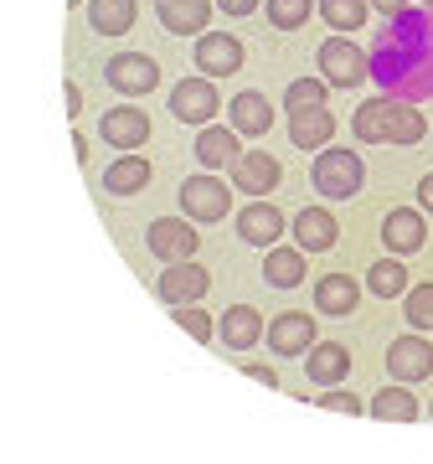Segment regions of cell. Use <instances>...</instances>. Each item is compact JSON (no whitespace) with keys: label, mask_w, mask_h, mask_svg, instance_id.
I'll return each instance as SVG.
<instances>
[{"label":"cell","mask_w":433,"mask_h":464,"mask_svg":"<svg viewBox=\"0 0 433 464\" xmlns=\"http://www.w3.org/2000/svg\"><path fill=\"white\" fill-rule=\"evenodd\" d=\"M423 130H428V124H423V114H418L413 103H402V99H398V119H392V145H418V140H423Z\"/></svg>","instance_id":"32"},{"label":"cell","mask_w":433,"mask_h":464,"mask_svg":"<svg viewBox=\"0 0 433 464\" xmlns=\"http://www.w3.org/2000/svg\"><path fill=\"white\" fill-rule=\"evenodd\" d=\"M304 21H310V0H268V26L300 32Z\"/></svg>","instance_id":"30"},{"label":"cell","mask_w":433,"mask_h":464,"mask_svg":"<svg viewBox=\"0 0 433 464\" xmlns=\"http://www.w3.org/2000/svg\"><path fill=\"white\" fill-rule=\"evenodd\" d=\"M371 5H377V11H387V16H402V11H408V0H371Z\"/></svg>","instance_id":"40"},{"label":"cell","mask_w":433,"mask_h":464,"mask_svg":"<svg viewBox=\"0 0 433 464\" xmlns=\"http://www.w3.org/2000/svg\"><path fill=\"white\" fill-rule=\"evenodd\" d=\"M423 237H428V227H423V212H413V207H398V212H387L382 243H387L392 253H418V248H423Z\"/></svg>","instance_id":"22"},{"label":"cell","mask_w":433,"mask_h":464,"mask_svg":"<svg viewBox=\"0 0 433 464\" xmlns=\"http://www.w3.org/2000/svg\"><path fill=\"white\" fill-rule=\"evenodd\" d=\"M423 5H428V11H433V0H423Z\"/></svg>","instance_id":"42"},{"label":"cell","mask_w":433,"mask_h":464,"mask_svg":"<svg viewBox=\"0 0 433 464\" xmlns=\"http://www.w3.org/2000/svg\"><path fill=\"white\" fill-rule=\"evenodd\" d=\"M320 408H331V413H361V398H351V392H341V387H331L325 398H315Z\"/></svg>","instance_id":"35"},{"label":"cell","mask_w":433,"mask_h":464,"mask_svg":"<svg viewBox=\"0 0 433 464\" xmlns=\"http://www.w3.org/2000/svg\"><path fill=\"white\" fill-rule=\"evenodd\" d=\"M356 299H361V284L351 279V274H325V279H315V310L320 315H351Z\"/></svg>","instance_id":"23"},{"label":"cell","mask_w":433,"mask_h":464,"mask_svg":"<svg viewBox=\"0 0 433 464\" xmlns=\"http://www.w3.org/2000/svg\"><path fill=\"white\" fill-rule=\"evenodd\" d=\"M315 63H320V72H325V83L331 88H351V83H361V78L371 72L367 52L351 47V36H325Z\"/></svg>","instance_id":"2"},{"label":"cell","mask_w":433,"mask_h":464,"mask_svg":"<svg viewBox=\"0 0 433 464\" xmlns=\"http://www.w3.org/2000/svg\"><path fill=\"white\" fill-rule=\"evenodd\" d=\"M258 5H264V0H216V11H222V16H253Z\"/></svg>","instance_id":"36"},{"label":"cell","mask_w":433,"mask_h":464,"mask_svg":"<svg viewBox=\"0 0 433 464\" xmlns=\"http://www.w3.org/2000/svg\"><path fill=\"white\" fill-rule=\"evenodd\" d=\"M310 346H315V320L304 310H289V315L268 320V351L274 356H310Z\"/></svg>","instance_id":"10"},{"label":"cell","mask_w":433,"mask_h":464,"mask_svg":"<svg viewBox=\"0 0 433 464\" xmlns=\"http://www.w3.org/2000/svg\"><path fill=\"white\" fill-rule=\"evenodd\" d=\"M237 130L233 124H201V134H197V160L207 170H233L237 166Z\"/></svg>","instance_id":"16"},{"label":"cell","mask_w":433,"mask_h":464,"mask_svg":"<svg viewBox=\"0 0 433 464\" xmlns=\"http://www.w3.org/2000/svg\"><path fill=\"white\" fill-rule=\"evenodd\" d=\"M264 284H274V289H300L304 284V248L294 243V248H268L264 258Z\"/></svg>","instance_id":"24"},{"label":"cell","mask_w":433,"mask_h":464,"mask_svg":"<svg viewBox=\"0 0 433 464\" xmlns=\"http://www.w3.org/2000/svg\"><path fill=\"white\" fill-rule=\"evenodd\" d=\"M264 335H268L264 331V315H258L253 304H233L227 315L216 320V341H222L227 351H248V346H258Z\"/></svg>","instance_id":"15"},{"label":"cell","mask_w":433,"mask_h":464,"mask_svg":"<svg viewBox=\"0 0 433 464\" xmlns=\"http://www.w3.org/2000/svg\"><path fill=\"white\" fill-rule=\"evenodd\" d=\"M212 5L216 0H155V16L170 36H186V32H207Z\"/></svg>","instance_id":"19"},{"label":"cell","mask_w":433,"mask_h":464,"mask_svg":"<svg viewBox=\"0 0 433 464\" xmlns=\"http://www.w3.org/2000/svg\"><path fill=\"white\" fill-rule=\"evenodd\" d=\"M237 237L253 243V248H274L284 237V212L274 201H248V207L237 212Z\"/></svg>","instance_id":"14"},{"label":"cell","mask_w":433,"mask_h":464,"mask_svg":"<svg viewBox=\"0 0 433 464\" xmlns=\"http://www.w3.org/2000/svg\"><path fill=\"white\" fill-rule=\"evenodd\" d=\"M197 227H191V217H160L150 222V253L155 258H166V264H186L191 253H197Z\"/></svg>","instance_id":"8"},{"label":"cell","mask_w":433,"mask_h":464,"mask_svg":"<svg viewBox=\"0 0 433 464\" xmlns=\"http://www.w3.org/2000/svg\"><path fill=\"white\" fill-rule=\"evenodd\" d=\"M145 186H150V160L134 155V150H124L114 166L103 170V191H109V197H134V191H145Z\"/></svg>","instance_id":"21"},{"label":"cell","mask_w":433,"mask_h":464,"mask_svg":"<svg viewBox=\"0 0 433 464\" xmlns=\"http://www.w3.org/2000/svg\"><path fill=\"white\" fill-rule=\"evenodd\" d=\"M315 11L325 16L331 32H361V21H367V0H320Z\"/></svg>","instance_id":"28"},{"label":"cell","mask_w":433,"mask_h":464,"mask_svg":"<svg viewBox=\"0 0 433 464\" xmlns=\"http://www.w3.org/2000/svg\"><path fill=\"white\" fill-rule=\"evenodd\" d=\"M243 67V42L233 32H201L197 36V72L207 78H227Z\"/></svg>","instance_id":"9"},{"label":"cell","mask_w":433,"mask_h":464,"mask_svg":"<svg viewBox=\"0 0 433 464\" xmlns=\"http://www.w3.org/2000/svg\"><path fill=\"white\" fill-rule=\"evenodd\" d=\"M227 124H233L237 134H268V124H274V109H268V99L258 93V88H243L233 103H227Z\"/></svg>","instance_id":"20"},{"label":"cell","mask_w":433,"mask_h":464,"mask_svg":"<svg viewBox=\"0 0 433 464\" xmlns=\"http://www.w3.org/2000/svg\"><path fill=\"white\" fill-rule=\"evenodd\" d=\"M304 372H310V382H320V387H335V382L351 372V351L335 346V341H315V346H310Z\"/></svg>","instance_id":"25"},{"label":"cell","mask_w":433,"mask_h":464,"mask_svg":"<svg viewBox=\"0 0 433 464\" xmlns=\"http://www.w3.org/2000/svg\"><path fill=\"white\" fill-rule=\"evenodd\" d=\"M325 78H300V83H289V93H284V103L289 109H304V103H325Z\"/></svg>","instance_id":"34"},{"label":"cell","mask_w":433,"mask_h":464,"mask_svg":"<svg viewBox=\"0 0 433 464\" xmlns=\"http://www.w3.org/2000/svg\"><path fill=\"white\" fill-rule=\"evenodd\" d=\"M392 119H398V99L387 93V99H367V103H361L356 119H351V130H356L361 145H387V140H392Z\"/></svg>","instance_id":"18"},{"label":"cell","mask_w":433,"mask_h":464,"mask_svg":"<svg viewBox=\"0 0 433 464\" xmlns=\"http://www.w3.org/2000/svg\"><path fill=\"white\" fill-rule=\"evenodd\" d=\"M402 315H408V325H413V331H433V284H418V289H408Z\"/></svg>","instance_id":"31"},{"label":"cell","mask_w":433,"mask_h":464,"mask_svg":"<svg viewBox=\"0 0 433 464\" xmlns=\"http://www.w3.org/2000/svg\"><path fill=\"white\" fill-rule=\"evenodd\" d=\"M335 237H341V222H335L331 207H304V212L294 217V243H300L304 253L335 248Z\"/></svg>","instance_id":"17"},{"label":"cell","mask_w":433,"mask_h":464,"mask_svg":"<svg viewBox=\"0 0 433 464\" xmlns=\"http://www.w3.org/2000/svg\"><path fill=\"white\" fill-rule=\"evenodd\" d=\"M243 372H248L253 382H264V387H279V372H274V366H264V362H243Z\"/></svg>","instance_id":"37"},{"label":"cell","mask_w":433,"mask_h":464,"mask_svg":"<svg viewBox=\"0 0 433 464\" xmlns=\"http://www.w3.org/2000/svg\"><path fill=\"white\" fill-rule=\"evenodd\" d=\"M99 134H103V145H114V150H145V140H150V114L134 109V103L103 109Z\"/></svg>","instance_id":"6"},{"label":"cell","mask_w":433,"mask_h":464,"mask_svg":"<svg viewBox=\"0 0 433 464\" xmlns=\"http://www.w3.org/2000/svg\"><path fill=\"white\" fill-rule=\"evenodd\" d=\"M140 16V5L134 0H88V26L99 36H124Z\"/></svg>","instance_id":"26"},{"label":"cell","mask_w":433,"mask_h":464,"mask_svg":"<svg viewBox=\"0 0 433 464\" xmlns=\"http://www.w3.org/2000/svg\"><path fill=\"white\" fill-rule=\"evenodd\" d=\"M176 325H181L186 335H197V341H212V335H216L212 315H207V310H197V304H176Z\"/></svg>","instance_id":"33"},{"label":"cell","mask_w":433,"mask_h":464,"mask_svg":"<svg viewBox=\"0 0 433 464\" xmlns=\"http://www.w3.org/2000/svg\"><path fill=\"white\" fill-rule=\"evenodd\" d=\"M216 109H222V99H216V78H207V72L170 88V114L181 119V124H212Z\"/></svg>","instance_id":"4"},{"label":"cell","mask_w":433,"mask_h":464,"mask_svg":"<svg viewBox=\"0 0 433 464\" xmlns=\"http://www.w3.org/2000/svg\"><path fill=\"white\" fill-rule=\"evenodd\" d=\"M72 5H88V0H72Z\"/></svg>","instance_id":"41"},{"label":"cell","mask_w":433,"mask_h":464,"mask_svg":"<svg viewBox=\"0 0 433 464\" xmlns=\"http://www.w3.org/2000/svg\"><path fill=\"white\" fill-rule=\"evenodd\" d=\"M315 191L325 201H351L356 191H361V181H367V166H361V155H351V150H335L325 145L315 155Z\"/></svg>","instance_id":"1"},{"label":"cell","mask_w":433,"mask_h":464,"mask_svg":"<svg viewBox=\"0 0 433 464\" xmlns=\"http://www.w3.org/2000/svg\"><path fill=\"white\" fill-rule=\"evenodd\" d=\"M176 197H181V212L191 217V222H222L227 207H233L227 186L216 181V176H186Z\"/></svg>","instance_id":"3"},{"label":"cell","mask_w":433,"mask_h":464,"mask_svg":"<svg viewBox=\"0 0 433 464\" xmlns=\"http://www.w3.org/2000/svg\"><path fill=\"white\" fill-rule=\"evenodd\" d=\"M367 289L377 299H392V295H402V289H408V274H402L398 258H382V264L367 268Z\"/></svg>","instance_id":"29"},{"label":"cell","mask_w":433,"mask_h":464,"mask_svg":"<svg viewBox=\"0 0 433 464\" xmlns=\"http://www.w3.org/2000/svg\"><path fill=\"white\" fill-rule=\"evenodd\" d=\"M103 78H109V88H119L124 99H140V93H150V88L160 83V67H155L145 52H119V57H109Z\"/></svg>","instance_id":"5"},{"label":"cell","mask_w":433,"mask_h":464,"mask_svg":"<svg viewBox=\"0 0 433 464\" xmlns=\"http://www.w3.org/2000/svg\"><path fill=\"white\" fill-rule=\"evenodd\" d=\"M387 372L398 382H418L433 372V341H423V335H398L392 346H387Z\"/></svg>","instance_id":"12"},{"label":"cell","mask_w":433,"mask_h":464,"mask_svg":"<svg viewBox=\"0 0 433 464\" xmlns=\"http://www.w3.org/2000/svg\"><path fill=\"white\" fill-rule=\"evenodd\" d=\"M284 166L268 155V150H243L237 155V166H233V186L243 191V197H268L274 186H279Z\"/></svg>","instance_id":"11"},{"label":"cell","mask_w":433,"mask_h":464,"mask_svg":"<svg viewBox=\"0 0 433 464\" xmlns=\"http://www.w3.org/2000/svg\"><path fill=\"white\" fill-rule=\"evenodd\" d=\"M63 93H67V114H78V109H83V88H78V83H67Z\"/></svg>","instance_id":"38"},{"label":"cell","mask_w":433,"mask_h":464,"mask_svg":"<svg viewBox=\"0 0 433 464\" xmlns=\"http://www.w3.org/2000/svg\"><path fill=\"white\" fill-rule=\"evenodd\" d=\"M207 289H212V274L201 264H191V258H186V264H170L166 274L155 279V295L166 299L170 310H176V304H197Z\"/></svg>","instance_id":"7"},{"label":"cell","mask_w":433,"mask_h":464,"mask_svg":"<svg viewBox=\"0 0 433 464\" xmlns=\"http://www.w3.org/2000/svg\"><path fill=\"white\" fill-rule=\"evenodd\" d=\"M418 201H423V212H433V176H423V181H418Z\"/></svg>","instance_id":"39"},{"label":"cell","mask_w":433,"mask_h":464,"mask_svg":"<svg viewBox=\"0 0 433 464\" xmlns=\"http://www.w3.org/2000/svg\"><path fill=\"white\" fill-rule=\"evenodd\" d=\"M289 140L300 150H325L335 140V114L325 103H304V109H289Z\"/></svg>","instance_id":"13"},{"label":"cell","mask_w":433,"mask_h":464,"mask_svg":"<svg viewBox=\"0 0 433 464\" xmlns=\"http://www.w3.org/2000/svg\"><path fill=\"white\" fill-rule=\"evenodd\" d=\"M367 413L382 418V423H413V418H423V408H418V398L408 387H382V392L367 402Z\"/></svg>","instance_id":"27"}]
</instances>
